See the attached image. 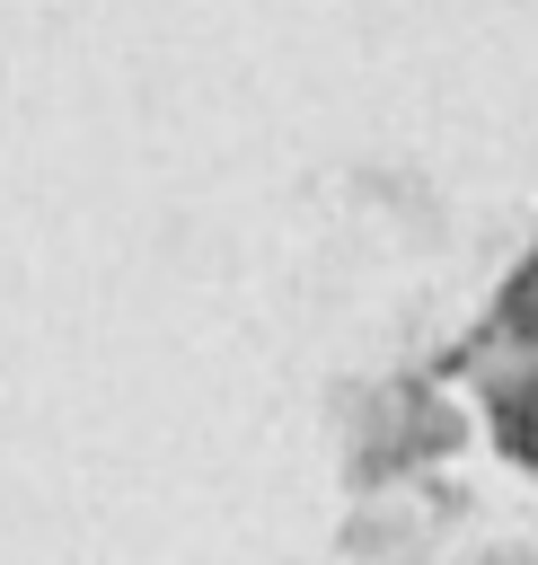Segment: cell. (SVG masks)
Masks as SVG:
<instances>
[{
    "instance_id": "cell-1",
    "label": "cell",
    "mask_w": 538,
    "mask_h": 565,
    "mask_svg": "<svg viewBox=\"0 0 538 565\" xmlns=\"http://www.w3.org/2000/svg\"><path fill=\"white\" fill-rule=\"evenodd\" d=\"M494 433H503L520 459H538V380H520V388L494 406Z\"/></svg>"
},
{
    "instance_id": "cell-2",
    "label": "cell",
    "mask_w": 538,
    "mask_h": 565,
    "mask_svg": "<svg viewBox=\"0 0 538 565\" xmlns=\"http://www.w3.org/2000/svg\"><path fill=\"white\" fill-rule=\"evenodd\" d=\"M512 327H520V335H538V265H529V274H520V291H512Z\"/></svg>"
}]
</instances>
